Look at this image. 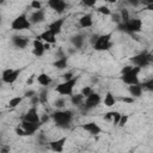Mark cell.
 <instances>
[{
	"mask_svg": "<svg viewBox=\"0 0 153 153\" xmlns=\"http://www.w3.org/2000/svg\"><path fill=\"white\" fill-rule=\"evenodd\" d=\"M51 120L54 121L55 126L61 129H67L71 127L73 121V111L69 109H57L51 114Z\"/></svg>",
	"mask_w": 153,
	"mask_h": 153,
	"instance_id": "cell-1",
	"label": "cell"
},
{
	"mask_svg": "<svg viewBox=\"0 0 153 153\" xmlns=\"http://www.w3.org/2000/svg\"><path fill=\"white\" fill-rule=\"evenodd\" d=\"M117 30L126 32V33H129V35L137 33L142 30V20L140 18H130L128 22L118 24Z\"/></svg>",
	"mask_w": 153,
	"mask_h": 153,
	"instance_id": "cell-2",
	"label": "cell"
},
{
	"mask_svg": "<svg viewBox=\"0 0 153 153\" xmlns=\"http://www.w3.org/2000/svg\"><path fill=\"white\" fill-rule=\"evenodd\" d=\"M130 62L133 63L134 67H139V68L146 67L153 62V54L148 53L147 50H143V51L134 55L133 57H130Z\"/></svg>",
	"mask_w": 153,
	"mask_h": 153,
	"instance_id": "cell-3",
	"label": "cell"
},
{
	"mask_svg": "<svg viewBox=\"0 0 153 153\" xmlns=\"http://www.w3.org/2000/svg\"><path fill=\"white\" fill-rule=\"evenodd\" d=\"M78 79H79L78 76H74L71 80H67V81H63V82L59 84L55 88L56 92L61 96H73V90H74V86L76 85Z\"/></svg>",
	"mask_w": 153,
	"mask_h": 153,
	"instance_id": "cell-4",
	"label": "cell"
},
{
	"mask_svg": "<svg viewBox=\"0 0 153 153\" xmlns=\"http://www.w3.org/2000/svg\"><path fill=\"white\" fill-rule=\"evenodd\" d=\"M31 22L27 18L26 14H19L18 17H16L12 23H11V29L14 31H22V30H27L31 27Z\"/></svg>",
	"mask_w": 153,
	"mask_h": 153,
	"instance_id": "cell-5",
	"label": "cell"
},
{
	"mask_svg": "<svg viewBox=\"0 0 153 153\" xmlns=\"http://www.w3.org/2000/svg\"><path fill=\"white\" fill-rule=\"evenodd\" d=\"M111 37L112 33H105V35H99L96 43L93 44V49L98 51H104L109 50L111 48Z\"/></svg>",
	"mask_w": 153,
	"mask_h": 153,
	"instance_id": "cell-6",
	"label": "cell"
},
{
	"mask_svg": "<svg viewBox=\"0 0 153 153\" xmlns=\"http://www.w3.org/2000/svg\"><path fill=\"white\" fill-rule=\"evenodd\" d=\"M141 68L139 67H133V69L130 72H128L127 74H123L121 75V80L127 84V85H139L140 81H139V73H140Z\"/></svg>",
	"mask_w": 153,
	"mask_h": 153,
	"instance_id": "cell-7",
	"label": "cell"
},
{
	"mask_svg": "<svg viewBox=\"0 0 153 153\" xmlns=\"http://www.w3.org/2000/svg\"><path fill=\"white\" fill-rule=\"evenodd\" d=\"M100 102H102L100 94L93 92V93L90 94L87 98H85V102H84V104L81 105V108H82L84 111H90V110L97 108V106L100 104Z\"/></svg>",
	"mask_w": 153,
	"mask_h": 153,
	"instance_id": "cell-8",
	"label": "cell"
},
{
	"mask_svg": "<svg viewBox=\"0 0 153 153\" xmlns=\"http://www.w3.org/2000/svg\"><path fill=\"white\" fill-rule=\"evenodd\" d=\"M23 72V68H18V69H12V68H7L2 71V81L5 84H13L18 76L20 75V73Z\"/></svg>",
	"mask_w": 153,
	"mask_h": 153,
	"instance_id": "cell-9",
	"label": "cell"
},
{
	"mask_svg": "<svg viewBox=\"0 0 153 153\" xmlns=\"http://www.w3.org/2000/svg\"><path fill=\"white\" fill-rule=\"evenodd\" d=\"M22 121H26V122H31V123H41V116L38 115L37 106H31L25 112V115L23 116Z\"/></svg>",
	"mask_w": 153,
	"mask_h": 153,
	"instance_id": "cell-10",
	"label": "cell"
},
{
	"mask_svg": "<svg viewBox=\"0 0 153 153\" xmlns=\"http://www.w3.org/2000/svg\"><path fill=\"white\" fill-rule=\"evenodd\" d=\"M66 141H67V137H66V136H62V137H60V139H57V140H53V141L48 142V146H49V148H50L53 152H55V153H61V152L63 151V148H65Z\"/></svg>",
	"mask_w": 153,
	"mask_h": 153,
	"instance_id": "cell-11",
	"label": "cell"
},
{
	"mask_svg": "<svg viewBox=\"0 0 153 153\" xmlns=\"http://www.w3.org/2000/svg\"><path fill=\"white\" fill-rule=\"evenodd\" d=\"M11 42H12V44H13L16 48H18V49H25V48L29 45L30 39H29L27 37H25V36L14 35V36H12Z\"/></svg>",
	"mask_w": 153,
	"mask_h": 153,
	"instance_id": "cell-12",
	"label": "cell"
},
{
	"mask_svg": "<svg viewBox=\"0 0 153 153\" xmlns=\"http://www.w3.org/2000/svg\"><path fill=\"white\" fill-rule=\"evenodd\" d=\"M48 6L51 10H54L56 13H59V14L63 13L65 10L67 8V4L63 0H49L48 1Z\"/></svg>",
	"mask_w": 153,
	"mask_h": 153,
	"instance_id": "cell-13",
	"label": "cell"
},
{
	"mask_svg": "<svg viewBox=\"0 0 153 153\" xmlns=\"http://www.w3.org/2000/svg\"><path fill=\"white\" fill-rule=\"evenodd\" d=\"M81 128L84 130H86L90 135L92 136H96L98 134L102 133V128L96 123V122H88V123H85V124H81Z\"/></svg>",
	"mask_w": 153,
	"mask_h": 153,
	"instance_id": "cell-14",
	"label": "cell"
},
{
	"mask_svg": "<svg viewBox=\"0 0 153 153\" xmlns=\"http://www.w3.org/2000/svg\"><path fill=\"white\" fill-rule=\"evenodd\" d=\"M63 24H65V19H63V18L55 19L54 22H51V23L48 25V30L51 31L54 35H59V33L62 31Z\"/></svg>",
	"mask_w": 153,
	"mask_h": 153,
	"instance_id": "cell-15",
	"label": "cell"
},
{
	"mask_svg": "<svg viewBox=\"0 0 153 153\" xmlns=\"http://www.w3.org/2000/svg\"><path fill=\"white\" fill-rule=\"evenodd\" d=\"M20 127L25 130L26 135H33L38 128L41 127V123H31V122H26V121H22Z\"/></svg>",
	"mask_w": 153,
	"mask_h": 153,
	"instance_id": "cell-16",
	"label": "cell"
},
{
	"mask_svg": "<svg viewBox=\"0 0 153 153\" xmlns=\"http://www.w3.org/2000/svg\"><path fill=\"white\" fill-rule=\"evenodd\" d=\"M36 38L39 39V41H44V42L48 43V44H54V43L56 42V35H54V33H53L51 31H49L48 29H47L45 31H43L41 35H38Z\"/></svg>",
	"mask_w": 153,
	"mask_h": 153,
	"instance_id": "cell-17",
	"label": "cell"
},
{
	"mask_svg": "<svg viewBox=\"0 0 153 153\" xmlns=\"http://www.w3.org/2000/svg\"><path fill=\"white\" fill-rule=\"evenodd\" d=\"M32 45H33L32 54H33L36 57H41V56H43V54H44V51H45L44 43H42V41H39V39L36 38V39H33Z\"/></svg>",
	"mask_w": 153,
	"mask_h": 153,
	"instance_id": "cell-18",
	"label": "cell"
},
{
	"mask_svg": "<svg viewBox=\"0 0 153 153\" xmlns=\"http://www.w3.org/2000/svg\"><path fill=\"white\" fill-rule=\"evenodd\" d=\"M44 18H45V12H44V10L33 11V12L30 14V17H29L31 24H38V23H42V22L44 20Z\"/></svg>",
	"mask_w": 153,
	"mask_h": 153,
	"instance_id": "cell-19",
	"label": "cell"
},
{
	"mask_svg": "<svg viewBox=\"0 0 153 153\" xmlns=\"http://www.w3.org/2000/svg\"><path fill=\"white\" fill-rule=\"evenodd\" d=\"M84 42H85V38H84V35L81 33H76L71 37V43L75 49H81L84 45Z\"/></svg>",
	"mask_w": 153,
	"mask_h": 153,
	"instance_id": "cell-20",
	"label": "cell"
},
{
	"mask_svg": "<svg viewBox=\"0 0 153 153\" xmlns=\"http://www.w3.org/2000/svg\"><path fill=\"white\" fill-rule=\"evenodd\" d=\"M92 24H93V19H92V14H90V13H86V14L81 16L80 19H79V25L84 29L92 26Z\"/></svg>",
	"mask_w": 153,
	"mask_h": 153,
	"instance_id": "cell-21",
	"label": "cell"
},
{
	"mask_svg": "<svg viewBox=\"0 0 153 153\" xmlns=\"http://www.w3.org/2000/svg\"><path fill=\"white\" fill-rule=\"evenodd\" d=\"M37 81L39 85L44 86V87H48L51 82H53V79L47 74V73H41L37 75Z\"/></svg>",
	"mask_w": 153,
	"mask_h": 153,
	"instance_id": "cell-22",
	"label": "cell"
},
{
	"mask_svg": "<svg viewBox=\"0 0 153 153\" xmlns=\"http://www.w3.org/2000/svg\"><path fill=\"white\" fill-rule=\"evenodd\" d=\"M142 87H141V85L139 84V85H130L129 87H128V92L130 93V96L133 97V98H139V97H141V94H142Z\"/></svg>",
	"mask_w": 153,
	"mask_h": 153,
	"instance_id": "cell-23",
	"label": "cell"
},
{
	"mask_svg": "<svg viewBox=\"0 0 153 153\" xmlns=\"http://www.w3.org/2000/svg\"><path fill=\"white\" fill-rule=\"evenodd\" d=\"M84 102H85V97L81 93H76V94L71 96V103L74 106H81L84 104Z\"/></svg>",
	"mask_w": 153,
	"mask_h": 153,
	"instance_id": "cell-24",
	"label": "cell"
},
{
	"mask_svg": "<svg viewBox=\"0 0 153 153\" xmlns=\"http://www.w3.org/2000/svg\"><path fill=\"white\" fill-rule=\"evenodd\" d=\"M116 100H117V99L114 97V94H112L111 92H106V93H105V97H104L103 103H104V105H105V106L110 108V106H114V105H115Z\"/></svg>",
	"mask_w": 153,
	"mask_h": 153,
	"instance_id": "cell-25",
	"label": "cell"
},
{
	"mask_svg": "<svg viewBox=\"0 0 153 153\" xmlns=\"http://www.w3.org/2000/svg\"><path fill=\"white\" fill-rule=\"evenodd\" d=\"M67 63H68L67 56H61L60 59H57V60L53 63V66L56 67L57 69H65V68L67 67Z\"/></svg>",
	"mask_w": 153,
	"mask_h": 153,
	"instance_id": "cell-26",
	"label": "cell"
},
{
	"mask_svg": "<svg viewBox=\"0 0 153 153\" xmlns=\"http://www.w3.org/2000/svg\"><path fill=\"white\" fill-rule=\"evenodd\" d=\"M23 98H24V96H18V97H13V98H11L10 100H8V108H17L22 102H23Z\"/></svg>",
	"mask_w": 153,
	"mask_h": 153,
	"instance_id": "cell-27",
	"label": "cell"
},
{
	"mask_svg": "<svg viewBox=\"0 0 153 153\" xmlns=\"http://www.w3.org/2000/svg\"><path fill=\"white\" fill-rule=\"evenodd\" d=\"M38 98H39L41 104H47V102H48V90L47 88L41 90V92L38 93Z\"/></svg>",
	"mask_w": 153,
	"mask_h": 153,
	"instance_id": "cell-28",
	"label": "cell"
},
{
	"mask_svg": "<svg viewBox=\"0 0 153 153\" xmlns=\"http://www.w3.org/2000/svg\"><path fill=\"white\" fill-rule=\"evenodd\" d=\"M120 16H121V19H122V23H126L130 19V16H129V12L127 8H121L120 10Z\"/></svg>",
	"mask_w": 153,
	"mask_h": 153,
	"instance_id": "cell-29",
	"label": "cell"
},
{
	"mask_svg": "<svg viewBox=\"0 0 153 153\" xmlns=\"http://www.w3.org/2000/svg\"><path fill=\"white\" fill-rule=\"evenodd\" d=\"M140 85H141L142 90L153 91V78H151L149 80H147V81H145V82H142V84H140Z\"/></svg>",
	"mask_w": 153,
	"mask_h": 153,
	"instance_id": "cell-30",
	"label": "cell"
},
{
	"mask_svg": "<svg viewBox=\"0 0 153 153\" xmlns=\"http://www.w3.org/2000/svg\"><path fill=\"white\" fill-rule=\"evenodd\" d=\"M97 12H99V13H102V14H104V16H111V14H112V13H111V10H110L108 6H105V5L99 6V7L97 8Z\"/></svg>",
	"mask_w": 153,
	"mask_h": 153,
	"instance_id": "cell-31",
	"label": "cell"
},
{
	"mask_svg": "<svg viewBox=\"0 0 153 153\" xmlns=\"http://www.w3.org/2000/svg\"><path fill=\"white\" fill-rule=\"evenodd\" d=\"M80 93H81L85 98H87L90 94H92V93H93V90H92V87H91V86H84V87L81 88Z\"/></svg>",
	"mask_w": 153,
	"mask_h": 153,
	"instance_id": "cell-32",
	"label": "cell"
},
{
	"mask_svg": "<svg viewBox=\"0 0 153 153\" xmlns=\"http://www.w3.org/2000/svg\"><path fill=\"white\" fill-rule=\"evenodd\" d=\"M65 105H66V99L65 98H57L54 102V106L57 108V109H63Z\"/></svg>",
	"mask_w": 153,
	"mask_h": 153,
	"instance_id": "cell-33",
	"label": "cell"
},
{
	"mask_svg": "<svg viewBox=\"0 0 153 153\" xmlns=\"http://www.w3.org/2000/svg\"><path fill=\"white\" fill-rule=\"evenodd\" d=\"M121 116H122V114H120L118 111H114V115H112V123H114L115 126H118L120 120H121Z\"/></svg>",
	"mask_w": 153,
	"mask_h": 153,
	"instance_id": "cell-34",
	"label": "cell"
},
{
	"mask_svg": "<svg viewBox=\"0 0 153 153\" xmlns=\"http://www.w3.org/2000/svg\"><path fill=\"white\" fill-rule=\"evenodd\" d=\"M30 6L35 10V11H38V10H42V4L39 2V1H37V0H33V1H31V4H30Z\"/></svg>",
	"mask_w": 153,
	"mask_h": 153,
	"instance_id": "cell-35",
	"label": "cell"
},
{
	"mask_svg": "<svg viewBox=\"0 0 153 153\" xmlns=\"http://www.w3.org/2000/svg\"><path fill=\"white\" fill-rule=\"evenodd\" d=\"M128 120H129V115H122V116H121V120H120L118 126H120V127H124V126L127 124Z\"/></svg>",
	"mask_w": 153,
	"mask_h": 153,
	"instance_id": "cell-36",
	"label": "cell"
},
{
	"mask_svg": "<svg viewBox=\"0 0 153 153\" xmlns=\"http://www.w3.org/2000/svg\"><path fill=\"white\" fill-rule=\"evenodd\" d=\"M30 103H31V105H32V106H37L38 104H41V103H39L38 94H36V96H33L32 98H30Z\"/></svg>",
	"mask_w": 153,
	"mask_h": 153,
	"instance_id": "cell-37",
	"label": "cell"
},
{
	"mask_svg": "<svg viewBox=\"0 0 153 153\" xmlns=\"http://www.w3.org/2000/svg\"><path fill=\"white\" fill-rule=\"evenodd\" d=\"M111 18H112V22H116L117 25L122 23V19H121V16L120 13H116V14H111Z\"/></svg>",
	"mask_w": 153,
	"mask_h": 153,
	"instance_id": "cell-38",
	"label": "cell"
},
{
	"mask_svg": "<svg viewBox=\"0 0 153 153\" xmlns=\"http://www.w3.org/2000/svg\"><path fill=\"white\" fill-rule=\"evenodd\" d=\"M16 134H17L18 136H27L26 133H25V130H24L22 127H17V128H16Z\"/></svg>",
	"mask_w": 153,
	"mask_h": 153,
	"instance_id": "cell-39",
	"label": "cell"
},
{
	"mask_svg": "<svg viewBox=\"0 0 153 153\" xmlns=\"http://www.w3.org/2000/svg\"><path fill=\"white\" fill-rule=\"evenodd\" d=\"M133 67H134V66H131V65H129V66H124V67L121 69V75H123V74H127L128 72H130V71L133 69Z\"/></svg>",
	"mask_w": 153,
	"mask_h": 153,
	"instance_id": "cell-40",
	"label": "cell"
},
{
	"mask_svg": "<svg viewBox=\"0 0 153 153\" xmlns=\"http://www.w3.org/2000/svg\"><path fill=\"white\" fill-rule=\"evenodd\" d=\"M118 100H121V102H124V103H134L135 98H133V97H121Z\"/></svg>",
	"mask_w": 153,
	"mask_h": 153,
	"instance_id": "cell-41",
	"label": "cell"
},
{
	"mask_svg": "<svg viewBox=\"0 0 153 153\" xmlns=\"http://www.w3.org/2000/svg\"><path fill=\"white\" fill-rule=\"evenodd\" d=\"M62 76H63L65 81H67V80H71V79H73V78H74V74H73L72 72H67V73H65Z\"/></svg>",
	"mask_w": 153,
	"mask_h": 153,
	"instance_id": "cell-42",
	"label": "cell"
},
{
	"mask_svg": "<svg viewBox=\"0 0 153 153\" xmlns=\"http://www.w3.org/2000/svg\"><path fill=\"white\" fill-rule=\"evenodd\" d=\"M112 115H114V111H108L104 114V120L105 121H112Z\"/></svg>",
	"mask_w": 153,
	"mask_h": 153,
	"instance_id": "cell-43",
	"label": "cell"
},
{
	"mask_svg": "<svg viewBox=\"0 0 153 153\" xmlns=\"http://www.w3.org/2000/svg\"><path fill=\"white\" fill-rule=\"evenodd\" d=\"M33 96H36V92H35V91H32V90L26 91V92L24 93V97H26V98H32Z\"/></svg>",
	"mask_w": 153,
	"mask_h": 153,
	"instance_id": "cell-44",
	"label": "cell"
},
{
	"mask_svg": "<svg viewBox=\"0 0 153 153\" xmlns=\"http://www.w3.org/2000/svg\"><path fill=\"white\" fill-rule=\"evenodd\" d=\"M82 5L84 6H87V7H92L96 5V0H92V1H82Z\"/></svg>",
	"mask_w": 153,
	"mask_h": 153,
	"instance_id": "cell-45",
	"label": "cell"
},
{
	"mask_svg": "<svg viewBox=\"0 0 153 153\" xmlns=\"http://www.w3.org/2000/svg\"><path fill=\"white\" fill-rule=\"evenodd\" d=\"M128 4H129V5H131V6H134V7H136V6H139L141 2H140V1H137V0H129V1H128Z\"/></svg>",
	"mask_w": 153,
	"mask_h": 153,
	"instance_id": "cell-46",
	"label": "cell"
},
{
	"mask_svg": "<svg viewBox=\"0 0 153 153\" xmlns=\"http://www.w3.org/2000/svg\"><path fill=\"white\" fill-rule=\"evenodd\" d=\"M10 151H11V148H10L8 146H1L0 153H10Z\"/></svg>",
	"mask_w": 153,
	"mask_h": 153,
	"instance_id": "cell-47",
	"label": "cell"
},
{
	"mask_svg": "<svg viewBox=\"0 0 153 153\" xmlns=\"http://www.w3.org/2000/svg\"><path fill=\"white\" fill-rule=\"evenodd\" d=\"M146 10H148V11H153V0H149V1L147 2Z\"/></svg>",
	"mask_w": 153,
	"mask_h": 153,
	"instance_id": "cell-48",
	"label": "cell"
},
{
	"mask_svg": "<svg viewBox=\"0 0 153 153\" xmlns=\"http://www.w3.org/2000/svg\"><path fill=\"white\" fill-rule=\"evenodd\" d=\"M47 121H49V116H48V115H44V116L41 117V123H42V124H43L44 122H47Z\"/></svg>",
	"mask_w": 153,
	"mask_h": 153,
	"instance_id": "cell-49",
	"label": "cell"
},
{
	"mask_svg": "<svg viewBox=\"0 0 153 153\" xmlns=\"http://www.w3.org/2000/svg\"><path fill=\"white\" fill-rule=\"evenodd\" d=\"M33 78H35V75H31L29 79H27V81H26V84L27 85H31L32 84V81H33Z\"/></svg>",
	"mask_w": 153,
	"mask_h": 153,
	"instance_id": "cell-50",
	"label": "cell"
},
{
	"mask_svg": "<svg viewBox=\"0 0 153 153\" xmlns=\"http://www.w3.org/2000/svg\"><path fill=\"white\" fill-rule=\"evenodd\" d=\"M44 48H45V50L50 49V44H48V43H44Z\"/></svg>",
	"mask_w": 153,
	"mask_h": 153,
	"instance_id": "cell-51",
	"label": "cell"
}]
</instances>
